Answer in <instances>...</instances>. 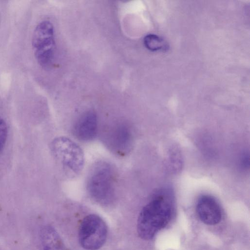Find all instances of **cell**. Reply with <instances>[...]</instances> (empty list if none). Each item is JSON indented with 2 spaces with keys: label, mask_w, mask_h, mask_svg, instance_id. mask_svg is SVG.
Here are the masks:
<instances>
[{
  "label": "cell",
  "mask_w": 250,
  "mask_h": 250,
  "mask_svg": "<svg viewBox=\"0 0 250 250\" xmlns=\"http://www.w3.org/2000/svg\"><path fill=\"white\" fill-rule=\"evenodd\" d=\"M144 43L146 47L151 51L166 50L168 47L167 42L163 38L152 34L145 37Z\"/></svg>",
  "instance_id": "10"
},
{
  "label": "cell",
  "mask_w": 250,
  "mask_h": 250,
  "mask_svg": "<svg viewBox=\"0 0 250 250\" xmlns=\"http://www.w3.org/2000/svg\"><path fill=\"white\" fill-rule=\"evenodd\" d=\"M175 194L170 187L157 191L141 211L137 221L138 235L143 239H152L171 221L175 210Z\"/></svg>",
  "instance_id": "1"
},
{
  "label": "cell",
  "mask_w": 250,
  "mask_h": 250,
  "mask_svg": "<svg viewBox=\"0 0 250 250\" xmlns=\"http://www.w3.org/2000/svg\"><path fill=\"white\" fill-rule=\"evenodd\" d=\"M196 210L200 220L208 225H214L222 219V208L218 201L210 195H201L197 200Z\"/></svg>",
  "instance_id": "6"
},
{
  "label": "cell",
  "mask_w": 250,
  "mask_h": 250,
  "mask_svg": "<svg viewBox=\"0 0 250 250\" xmlns=\"http://www.w3.org/2000/svg\"><path fill=\"white\" fill-rule=\"evenodd\" d=\"M7 137V126L5 121L0 117V152L3 149Z\"/></svg>",
  "instance_id": "11"
},
{
  "label": "cell",
  "mask_w": 250,
  "mask_h": 250,
  "mask_svg": "<svg viewBox=\"0 0 250 250\" xmlns=\"http://www.w3.org/2000/svg\"><path fill=\"white\" fill-rule=\"evenodd\" d=\"M107 226L99 216L89 214L81 222L78 237L81 246L86 250H98L105 243Z\"/></svg>",
  "instance_id": "5"
},
{
  "label": "cell",
  "mask_w": 250,
  "mask_h": 250,
  "mask_svg": "<svg viewBox=\"0 0 250 250\" xmlns=\"http://www.w3.org/2000/svg\"><path fill=\"white\" fill-rule=\"evenodd\" d=\"M35 58L41 66H49L54 55L55 42L54 27L47 21L40 22L36 27L32 38Z\"/></svg>",
  "instance_id": "4"
},
{
  "label": "cell",
  "mask_w": 250,
  "mask_h": 250,
  "mask_svg": "<svg viewBox=\"0 0 250 250\" xmlns=\"http://www.w3.org/2000/svg\"><path fill=\"white\" fill-rule=\"evenodd\" d=\"M249 156L248 155H245L242 158V165L244 167L246 168L247 167H249Z\"/></svg>",
  "instance_id": "12"
},
{
  "label": "cell",
  "mask_w": 250,
  "mask_h": 250,
  "mask_svg": "<svg viewBox=\"0 0 250 250\" xmlns=\"http://www.w3.org/2000/svg\"><path fill=\"white\" fill-rule=\"evenodd\" d=\"M132 135L129 128L125 125L117 126L109 138L111 147L120 153H125L130 150L132 145Z\"/></svg>",
  "instance_id": "8"
},
{
  "label": "cell",
  "mask_w": 250,
  "mask_h": 250,
  "mask_svg": "<svg viewBox=\"0 0 250 250\" xmlns=\"http://www.w3.org/2000/svg\"><path fill=\"white\" fill-rule=\"evenodd\" d=\"M42 240L44 250H64L62 240L52 227H46L42 232Z\"/></svg>",
  "instance_id": "9"
},
{
  "label": "cell",
  "mask_w": 250,
  "mask_h": 250,
  "mask_svg": "<svg viewBox=\"0 0 250 250\" xmlns=\"http://www.w3.org/2000/svg\"><path fill=\"white\" fill-rule=\"evenodd\" d=\"M98 127L97 115L89 111L82 115L74 127V133L79 139L87 141L95 138Z\"/></svg>",
  "instance_id": "7"
},
{
  "label": "cell",
  "mask_w": 250,
  "mask_h": 250,
  "mask_svg": "<svg viewBox=\"0 0 250 250\" xmlns=\"http://www.w3.org/2000/svg\"><path fill=\"white\" fill-rule=\"evenodd\" d=\"M51 150L55 158L72 174H78L83 169L84 158L81 148L70 139L59 137L51 144Z\"/></svg>",
  "instance_id": "3"
},
{
  "label": "cell",
  "mask_w": 250,
  "mask_h": 250,
  "mask_svg": "<svg viewBox=\"0 0 250 250\" xmlns=\"http://www.w3.org/2000/svg\"><path fill=\"white\" fill-rule=\"evenodd\" d=\"M114 173L111 166L105 162L97 164L92 170L87 182L88 192L92 198L104 206L115 199Z\"/></svg>",
  "instance_id": "2"
}]
</instances>
